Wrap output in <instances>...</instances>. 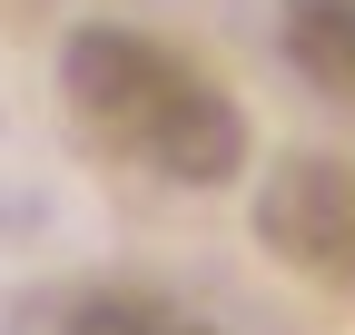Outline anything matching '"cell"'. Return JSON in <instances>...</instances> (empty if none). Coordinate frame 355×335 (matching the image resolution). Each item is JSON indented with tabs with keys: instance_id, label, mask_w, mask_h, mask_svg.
<instances>
[{
	"instance_id": "1",
	"label": "cell",
	"mask_w": 355,
	"mask_h": 335,
	"mask_svg": "<svg viewBox=\"0 0 355 335\" xmlns=\"http://www.w3.org/2000/svg\"><path fill=\"white\" fill-rule=\"evenodd\" d=\"M60 99L109 158L148 168L168 188H227L247 168V109L227 99V79L198 69L188 50L128 30V20H89L60 50Z\"/></svg>"
},
{
	"instance_id": "2",
	"label": "cell",
	"mask_w": 355,
	"mask_h": 335,
	"mask_svg": "<svg viewBox=\"0 0 355 335\" xmlns=\"http://www.w3.org/2000/svg\"><path fill=\"white\" fill-rule=\"evenodd\" d=\"M257 237L266 257H286L306 286L355 296V168L345 158H277V178L257 188Z\"/></svg>"
},
{
	"instance_id": "3",
	"label": "cell",
	"mask_w": 355,
	"mask_h": 335,
	"mask_svg": "<svg viewBox=\"0 0 355 335\" xmlns=\"http://www.w3.org/2000/svg\"><path fill=\"white\" fill-rule=\"evenodd\" d=\"M277 39H286V60L316 79L326 99L355 109V0H286Z\"/></svg>"
},
{
	"instance_id": "4",
	"label": "cell",
	"mask_w": 355,
	"mask_h": 335,
	"mask_svg": "<svg viewBox=\"0 0 355 335\" xmlns=\"http://www.w3.org/2000/svg\"><path fill=\"white\" fill-rule=\"evenodd\" d=\"M60 335H217L207 316L148 296V286H89V296L60 316Z\"/></svg>"
}]
</instances>
